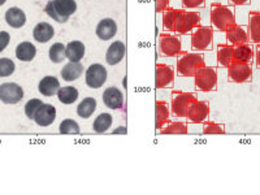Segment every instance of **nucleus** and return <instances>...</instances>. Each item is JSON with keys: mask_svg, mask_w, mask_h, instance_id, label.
Returning a JSON list of instances; mask_svg holds the SVG:
<instances>
[{"mask_svg": "<svg viewBox=\"0 0 260 195\" xmlns=\"http://www.w3.org/2000/svg\"><path fill=\"white\" fill-rule=\"evenodd\" d=\"M157 46H159V52L161 56L175 57L182 51V43L180 38L172 32H161L157 37Z\"/></svg>", "mask_w": 260, "mask_h": 195, "instance_id": "9", "label": "nucleus"}, {"mask_svg": "<svg viewBox=\"0 0 260 195\" xmlns=\"http://www.w3.org/2000/svg\"><path fill=\"white\" fill-rule=\"evenodd\" d=\"M11 42V36L7 31H0V52H3L8 47Z\"/></svg>", "mask_w": 260, "mask_h": 195, "instance_id": "40", "label": "nucleus"}, {"mask_svg": "<svg viewBox=\"0 0 260 195\" xmlns=\"http://www.w3.org/2000/svg\"><path fill=\"white\" fill-rule=\"evenodd\" d=\"M6 22L13 29H20L26 24V15L22 9L12 7L6 12Z\"/></svg>", "mask_w": 260, "mask_h": 195, "instance_id": "23", "label": "nucleus"}, {"mask_svg": "<svg viewBox=\"0 0 260 195\" xmlns=\"http://www.w3.org/2000/svg\"><path fill=\"white\" fill-rule=\"evenodd\" d=\"M210 116V103L207 101H197L190 106L186 118L191 124H203Z\"/></svg>", "mask_w": 260, "mask_h": 195, "instance_id": "12", "label": "nucleus"}, {"mask_svg": "<svg viewBox=\"0 0 260 195\" xmlns=\"http://www.w3.org/2000/svg\"><path fill=\"white\" fill-rule=\"evenodd\" d=\"M103 103L110 110H121L124 106V94L120 89L112 86L104 90L103 92Z\"/></svg>", "mask_w": 260, "mask_h": 195, "instance_id": "16", "label": "nucleus"}, {"mask_svg": "<svg viewBox=\"0 0 260 195\" xmlns=\"http://www.w3.org/2000/svg\"><path fill=\"white\" fill-rule=\"evenodd\" d=\"M206 67V59L202 52H187L181 51L177 55L176 61V74L180 77H194L195 73L201 68Z\"/></svg>", "mask_w": 260, "mask_h": 195, "instance_id": "1", "label": "nucleus"}, {"mask_svg": "<svg viewBox=\"0 0 260 195\" xmlns=\"http://www.w3.org/2000/svg\"><path fill=\"white\" fill-rule=\"evenodd\" d=\"M228 81L234 83L251 82L252 80V65L247 61L233 60L228 65Z\"/></svg>", "mask_w": 260, "mask_h": 195, "instance_id": "8", "label": "nucleus"}, {"mask_svg": "<svg viewBox=\"0 0 260 195\" xmlns=\"http://www.w3.org/2000/svg\"><path fill=\"white\" fill-rule=\"evenodd\" d=\"M48 57H50V60L53 64H60V62L64 61L67 59L64 43H61V42L53 43L50 47V51H48Z\"/></svg>", "mask_w": 260, "mask_h": 195, "instance_id": "34", "label": "nucleus"}, {"mask_svg": "<svg viewBox=\"0 0 260 195\" xmlns=\"http://www.w3.org/2000/svg\"><path fill=\"white\" fill-rule=\"evenodd\" d=\"M197 94L182 90H172L171 94V113L177 118H185L187 116L190 106L197 101Z\"/></svg>", "mask_w": 260, "mask_h": 195, "instance_id": "4", "label": "nucleus"}, {"mask_svg": "<svg viewBox=\"0 0 260 195\" xmlns=\"http://www.w3.org/2000/svg\"><path fill=\"white\" fill-rule=\"evenodd\" d=\"M183 9H198L206 7V0H181Z\"/></svg>", "mask_w": 260, "mask_h": 195, "instance_id": "39", "label": "nucleus"}, {"mask_svg": "<svg viewBox=\"0 0 260 195\" xmlns=\"http://www.w3.org/2000/svg\"><path fill=\"white\" fill-rule=\"evenodd\" d=\"M216 60L220 68H228V65L233 61V46L231 45H217L216 48Z\"/></svg>", "mask_w": 260, "mask_h": 195, "instance_id": "26", "label": "nucleus"}, {"mask_svg": "<svg viewBox=\"0 0 260 195\" xmlns=\"http://www.w3.org/2000/svg\"><path fill=\"white\" fill-rule=\"evenodd\" d=\"M55 36V29L48 22H39L32 30V38L38 43H47Z\"/></svg>", "mask_w": 260, "mask_h": 195, "instance_id": "22", "label": "nucleus"}, {"mask_svg": "<svg viewBox=\"0 0 260 195\" xmlns=\"http://www.w3.org/2000/svg\"><path fill=\"white\" fill-rule=\"evenodd\" d=\"M112 122H113L112 115L108 112H103L94 120L92 129H94L95 133L98 134L107 133V132L111 129V126H112Z\"/></svg>", "mask_w": 260, "mask_h": 195, "instance_id": "30", "label": "nucleus"}, {"mask_svg": "<svg viewBox=\"0 0 260 195\" xmlns=\"http://www.w3.org/2000/svg\"><path fill=\"white\" fill-rule=\"evenodd\" d=\"M16 57L21 61L29 62L37 56V47L30 42H21L16 47Z\"/></svg>", "mask_w": 260, "mask_h": 195, "instance_id": "27", "label": "nucleus"}, {"mask_svg": "<svg viewBox=\"0 0 260 195\" xmlns=\"http://www.w3.org/2000/svg\"><path fill=\"white\" fill-rule=\"evenodd\" d=\"M95 32H96V37L101 41H110L117 34V24L115 22V20L110 17L103 18L96 25Z\"/></svg>", "mask_w": 260, "mask_h": 195, "instance_id": "18", "label": "nucleus"}, {"mask_svg": "<svg viewBox=\"0 0 260 195\" xmlns=\"http://www.w3.org/2000/svg\"><path fill=\"white\" fill-rule=\"evenodd\" d=\"M215 29L212 26H197L190 32L191 50L195 52H206L212 50Z\"/></svg>", "mask_w": 260, "mask_h": 195, "instance_id": "5", "label": "nucleus"}, {"mask_svg": "<svg viewBox=\"0 0 260 195\" xmlns=\"http://www.w3.org/2000/svg\"><path fill=\"white\" fill-rule=\"evenodd\" d=\"M171 106L166 101H156L155 103V125L159 132L171 118Z\"/></svg>", "mask_w": 260, "mask_h": 195, "instance_id": "20", "label": "nucleus"}, {"mask_svg": "<svg viewBox=\"0 0 260 195\" xmlns=\"http://www.w3.org/2000/svg\"><path fill=\"white\" fill-rule=\"evenodd\" d=\"M201 13L197 12V11L178 9L175 32H177L178 36H186L192 31V29L201 25Z\"/></svg>", "mask_w": 260, "mask_h": 195, "instance_id": "7", "label": "nucleus"}, {"mask_svg": "<svg viewBox=\"0 0 260 195\" xmlns=\"http://www.w3.org/2000/svg\"><path fill=\"white\" fill-rule=\"evenodd\" d=\"M77 11L76 0H50L45 7V12L59 24H64Z\"/></svg>", "mask_w": 260, "mask_h": 195, "instance_id": "3", "label": "nucleus"}, {"mask_svg": "<svg viewBox=\"0 0 260 195\" xmlns=\"http://www.w3.org/2000/svg\"><path fill=\"white\" fill-rule=\"evenodd\" d=\"M169 8V0H155V11L156 13H162Z\"/></svg>", "mask_w": 260, "mask_h": 195, "instance_id": "41", "label": "nucleus"}, {"mask_svg": "<svg viewBox=\"0 0 260 195\" xmlns=\"http://www.w3.org/2000/svg\"><path fill=\"white\" fill-rule=\"evenodd\" d=\"M112 133L113 134H126L127 129H126V126H118V127H116L115 130H113Z\"/></svg>", "mask_w": 260, "mask_h": 195, "instance_id": "44", "label": "nucleus"}, {"mask_svg": "<svg viewBox=\"0 0 260 195\" xmlns=\"http://www.w3.org/2000/svg\"><path fill=\"white\" fill-rule=\"evenodd\" d=\"M122 86H124L125 89H126V86H127V83H126V77H124V80H122Z\"/></svg>", "mask_w": 260, "mask_h": 195, "instance_id": "45", "label": "nucleus"}, {"mask_svg": "<svg viewBox=\"0 0 260 195\" xmlns=\"http://www.w3.org/2000/svg\"><path fill=\"white\" fill-rule=\"evenodd\" d=\"M85 45L81 41H72L65 45V55L69 61H81L85 56Z\"/></svg>", "mask_w": 260, "mask_h": 195, "instance_id": "25", "label": "nucleus"}, {"mask_svg": "<svg viewBox=\"0 0 260 195\" xmlns=\"http://www.w3.org/2000/svg\"><path fill=\"white\" fill-rule=\"evenodd\" d=\"M225 38H226L228 45L233 46V47L234 46L243 45V43H250L247 27L238 24H233L228 27L226 31H225Z\"/></svg>", "mask_w": 260, "mask_h": 195, "instance_id": "14", "label": "nucleus"}, {"mask_svg": "<svg viewBox=\"0 0 260 195\" xmlns=\"http://www.w3.org/2000/svg\"><path fill=\"white\" fill-rule=\"evenodd\" d=\"M15 69L16 65L12 60L7 59V57H2L0 59V77H9V76H12Z\"/></svg>", "mask_w": 260, "mask_h": 195, "instance_id": "37", "label": "nucleus"}, {"mask_svg": "<svg viewBox=\"0 0 260 195\" xmlns=\"http://www.w3.org/2000/svg\"><path fill=\"white\" fill-rule=\"evenodd\" d=\"M83 72H85V68H83L82 62L71 61L62 67L60 76H61L65 82H73V81L78 80L82 76Z\"/></svg>", "mask_w": 260, "mask_h": 195, "instance_id": "19", "label": "nucleus"}, {"mask_svg": "<svg viewBox=\"0 0 260 195\" xmlns=\"http://www.w3.org/2000/svg\"><path fill=\"white\" fill-rule=\"evenodd\" d=\"M233 60L251 62L252 60H254V48L251 47L250 43H243V45L234 46Z\"/></svg>", "mask_w": 260, "mask_h": 195, "instance_id": "29", "label": "nucleus"}, {"mask_svg": "<svg viewBox=\"0 0 260 195\" xmlns=\"http://www.w3.org/2000/svg\"><path fill=\"white\" fill-rule=\"evenodd\" d=\"M248 37L250 42L255 45H260V12L251 11L248 13Z\"/></svg>", "mask_w": 260, "mask_h": 195, "instance_id": "21", "label": "nucleus"}, {"mask_svg": "<svg viewBox=\"0 0 260 195\" xmlns=\"http://www.w3.org/2000/svg\"><path fill=\"white\" fill-rule=\"evenodd\" d=\"M24 98V90L16 82H6L0 85V101L6 104H16Z\"/></svg>", "mask_w": 260, "mask_h": 195, "instance_id": "13", "label": "nucleus"}, {"mask_svg": "<svg viewBox=\"0 0 260 195\" xmlns=\"http://www.w3.org/2000/svg\"><path fill=\"white\" fill-rule=\"evenodd\" d=\"M177 12L178 9L177 8H167L164 12L161 13L162 15V29L164 31L167 32H175L176 30V20H177Z\"/></svg>", "mask_w": 260, "mask_h": 195, "instance_id": "32", "label": "nucleus"}, {"mask_svg": "<svg viewBox=\"0 0 260 195\" xmlns=\"http://www.w3.org/2000/svg\"><path fill=\"white\" fill-rule=\"evenodd\" d=\"M6 2H7V0H0V7L3 6V4H6Z\"/></svg>", "mask_w": 260, "mask_h": 195, "instance_id": "46", "label": "nucleus"}, {"mask_svg": "<svg viewBox=\"0 0 260 195\" xmlns=\"http://www.w3.org/2000/svg\"><path fill=\"white\" fill-rule=\"evenodd\" d=\"M211 26L217 31L225 32L231 25L237 24L236 9L232 6H224L221 3H212L210 9Z\"/></svg>", "mask_w": 260, "mask_h": 195, "instance_id": "2", "label": "nucleus"}, {"mask_svg": "<svg viewBox=\"0 0 260 195\" xmlns=\"http://www.w3.org/2000/svg\"><path fill=\"white\" fill-rule=\"evenodd\" d=\"M57 99L61 102L65 106H71V104L76 103L78 101V96H80V92L78 90L74 87V86H64V87H60L59 91H57Z\"/></svg>", "mask_w": 260, "mask_h": 195, "instance_id": "28", "label": "nucleus"}, {"mask_svg": "<svg viewBox=\"0 0 260 195\" xmlns=\"http://www.w3.org/2000/svg\"><path fill=\"white\" fill-rule=\"evenodd\" d=\"M95 110H96V101L94 98L87 96L80 102L77 107V115L81 118H90L94 115Z\"/></svg>", "mask_w": 260, "mask_h": 195, "instance_id": "31", "label": "nucleus"}, {"mask_svg": "<svg viewBox=\"0 0 260 195\" xmlns=\"http://www.w3.org/2000/svg\"><path fill=\"white\" fill-rule=\"evenodd\" d=\"M56 108L52 104L42 103L38 107V110H37L36 115H34L32 121L36 122L37 125H39V126H50L56 120Z\"/></svg>", "mask_w": 260, "mask_h": 195, "instance_id": "15", "label": "nucleus"}, {"mask_svg": "<svg viewBox=\"0 0 260 195\" xmlns=\"http://www.w3.org/2000/svg\"><path fill=\"white\" fill-rule=\"evenodd\" d=\"M59 132L61 134H78L81 132L80 125L73 118H65L59 125Z\"/></svg>", "mask_w": 260, "mask_h": 195, "instance_id": "35", "label": "nucleus"}, {"mask_svg": "<svg viewBox=\"0 0 260 195\" xmlns=\"http://www.w3.org/2000/svg\"><path fill=\"white\" fill-rule=\"evenodd\" d=\"M226 132L224 124L215 121L203 122V134H224Z\"/></svg>", "mask_w": 260, "mask_h": 195, "instance_id": "36", "label": "nucleus"}, {"mask_svg": "<svg viewBox=\"0 0 260 195\" xmlns=\"http://www.w3.org/2000/svg\"><path fill=\"white\" fill-rule=\"evenodd\" d=\"M107 69L104 68V65L95 62L91 64L85 72V82L89 86L90 89H99L106 83L107 81Z\"/></svg>", "mask_w": 260, "mask_h": 195, "instance_id": "11", "label": "nucleus"}, {"mask_svg": "<svg viewBox=\"0 0 260 195\" xmlns=\"http://www.w3.org/2000/svg\"><path fill=\"white\" fill-rule=\"evenodd\" d=\"M160 134H186L189 133V126L183 121H171L169 120L161 129L159 130Z\"/></svg>", "mask_w": 260, "mask_h": 195, "instance_id": "33", "label": "nucleus"}, {"mask_svg": "<svg viewBox=\"0 0 260 195\" xmlns=\"http://www.w3.org/2000/svg\"><path fill=\"white\" fill-rule=\"evenodd\" d=\"M126 53V47L125 43L121 41H115L107 48L106 52V62L108 65H117L118 62L122 61Z\"/></svg>", "mask_w": 260, "mask_h": 195, "instance_id": "17", "label": "nucleus"}, {"mask_svg": "<svg viewBox=\"0 0 260 195\" xmlns=\"http://www.w3.org/2000/svg\"><path fill=\"white\" fill-rule=\"evenodd\" d=\"M60 87L61 86H60L59 80L56 77H53V76H46V77H43L39 81L38 85L39 92L42 95H45V96H53V95H56Z\"/></svg>", "mask_w": 260, "mask_h": 195, "instance_id": "24", "label": "nucleus"}, {"mask_svg": "<svg viewBox=\"0 0 260 195\" xmlns=\"http://www.w3.org/2000/svg\"><path fill=\"white\" fill-rule=\"evenodd\" d=\"M194 86L197 91L201 92H212L217 90V83H219V74L217 69L213 67H203L195 73Z\"/></svg>", "mask_w": 260, "mask_h": 195, "instance_id": "6", "label": "nucleus"}, {"mask_svg": "<svg viewBox=\"0 0 260 195\" xmlns=\"http://www.w3.org/2000/svg\"><path fill=\"white\" fill-rule=\"evenodd\" d=\"M176 80V69L166 62H156L155 67V86L156 89L173 87Z\"/></svg>", "mask_w": 260, "mask_h": 195, "instance_id": "10", "label": "nucleus"}, {"mask_svg": "<svg viewBox=\"0 0 260 195\" xmlns=\"http://www.w3.org/2000/svg\"><path fill=\"white\" fill-rule=\"evenodd\" d=\"M42 103H43V102H42L41 99H37V98L30 99V101L26 103V106H25V115H26V117L30 118V120H32L37 110H38V107L41 106Z\"/></svg>", "mask_w": 260, "mask_h": 195, "instance_id": "38", "label": "nucleus"}, {"mask_svg": "<svg viewBox=\"0 0 260 195\" xmlns=\"http://www.w3.org/2000/svg\"><path fill=\"white\" fill-rule=\"evenodd\" d=\"M255 67L256 69H260V45H256L255 48Z\"/></svg>", "mask_w": 260, "mask_h": 195, "instance_id": "43", "label": "nucleus"}, {"mask_svg": "<svg viewBox=\"0 0 260 195\" xmlns=\"http://www.w3.org/2000/svg\"><path fill=\"white\" fill-rule=\"evenodd\" d=\"M232 7H243V6H250L251 0H228Z\"/></svg>", "mask_w": 260, "mask_h": 195, "instance_id": "42", "label": "nucleus"}]
</instances>
